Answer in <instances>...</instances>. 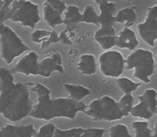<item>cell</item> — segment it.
Masks as SVG:
<instances>
[{"instance_id": "ffe728a7", "label": "cell", "mask_w": 157, "mask_h": 137, "mask_svg": "<svg viewBox=\"0 0 157 137\" xmlns=\"http://www.w3.org/2000/svg\"><path fill=\"white\" fill-rule=\"evenodd\" d=\"M148 121H133L131 124L134 131V137H156V126L154 128H149Z\"/></svg>"}, {"instance_id": "30bf717a", "label": "cell", "mask_w": 157, "mask_h": 137, "mask_svg": "<svg viewBox=\"0 0 157 137\" xmlns=\"http://www.w3.org/2000/svg\"><path fill=\"white\" fill-rule=\"evenodd\" d=\"M66 3L62 0H46L43 4V18L49 27L55 29L63 24L62 15L65 11Z\"/></svg>"}, {"instance_id": "ba28073f", "label": "cell", "mask_w": 157, "mask_h": 137, "mask_svg": "<svg viewBox=\"0 0 157 137\" xmlns=\"http://www.w3.org/2000/svg\"><path fill=\"white\" fill-rule=\"evenodd\" d=\"M139 103L133 106L130 115L133 117L151 120L157 112V92L152 88L144 90V93L137 97Z\"/></svg>"}, {"instance_id": "f1b7e54d", "label": "cell", "mask_w": 157, "mask_h": 137, "mask_svg": "<svg viewBox=\"0 0 157 137\" xmlns=\"http://www.w3.org/2000/svg\"><path fill=\"white\" fill-rule=\"evenodd\" d=\"M98 21V25H101V26H113V25L116 22L113 14L107 12H100Z\"/></svg>"}, {"instance_id": "cb8c5ba5", "label": "cell", "mask_w": 157, "mask_h": 137, "mask_svg": "<svg viewBox=\"0 0 157 137\" xmlns=\"http://www.w3.org/2000/svg\"><path fill=\"white\" fill-rule=\"evenodd\" d=\"M98 15L94 6L91 5H87L83 12V14H81V22L98 25Z\"/></svg>"}, {"instance_id": "ac0fdd59", "label": "cell", "mask_w": 157, "mask_h": 137, "mask_svg": "<svg viewBox=\"0 0 157 137\" xmlns=\"http://www.w3.org/2000/svg\"><path fill=\"white\" fill-rule=\"evenodd\" d=\"M115 21L124 25L125 27H131L137 20V14L135 8L127 7L118 11L116 16H114Z\"/></svg>"}, {"instance_id": "d4e9b609", "label": "cell", "mask_w": 157, "mask_h": 137, "mask_svg": "<svg viewBox=\"0 0 157 137\" xmlns=\"http://www.w3.org/2000/svg\"><path fill=\"white\" fill-rule=\"evenodd\" d=\"M109 137H133L130 133L128 127L125 124H117L110 127Z\"/></svg>"}, {"instance_id": "4316f807", "label": "cell", "mask_w": 157, "mask_h": 137, "mask_svg": "<svg viewBox=\"0 0 157 137\" xmlns=\"http://www.w3.org/2000/svg\"><path fill=\"white\" fill-rule=\"evenodd\" d=\"M76 39V35L75 32L71 29H66L61 31L58 35V42L64 45H70L75 43Z\"/></svg>"}, {"instance_id": "603a6c76", "label": "cell", "mask_w": 157, "mask_h": 137, "mask_svg": "<svg viewBox=\"0 0 157 137\" xmlns=\"http://www.w3.org/2000/svg\"><path fill=\"white\" fill-rule=\"evenodd\" d=\"M134 97L132 93H124V96L121 97L118 102V106L122 111L124 117H127L130 116V110L133 107Z\"/></svg>"}, {"instance_id": "52a82bcc", "label": "cell", "mask_w": 157, "mask_h": 137, "mask_svg": "<svg viewBox=\"0 0 157 137\" xmlns=\"http://www.w3.org/2000/svg\"><path fill=\"white\" fill-rule=\"evenodd\" d=\"M125 59L121 52L107 50L101 54L98 64L101 73L107 78H119L124 71Z\"/></svg>"}, {"instance_id": "8fae6325", "label": "cell", "mask_w": 157, "mask_h": 137, "mask_svg": "<svg viewBox=\"0 0 157 137\" xmlns=\"http://www.w3.org/2000/svg\"><path fill=\"white\" fill-rule=\"evenodd\" d=\"M54 71L64 74V70L62 64V57L58 52L49 54L38 62V75L43 78H49Z\"/></svg>"}, {"instance_id": "9a60e30c", "label": "cell", "mask_w": 157, "mask_h": 137, "mask_svg": "<svg viewBox=\"0 0 157 137\" xmlns=\"http://www.w3.org/2000/svg\"><path fill=\"white\" fill-rule=\"evenodd\" d=\"M30 37L32 42L41 44V48L43 51L51 44H56L58 42V34L55 30L36 29L31 33Z\"/></svg>"}, {"instance_id": "1f68e13d", "label": "cell", "mask_w": 157, "mask_h": 137, "mask_svg": "<svg viewBox=\"0 0 157 137\" xmlns=\"http://www.w3.org/2000/svg\"><path fill=\"white\" fill-rule=\"evenodd\" d=\"M94 1L95 2L97 3V4L99 5L100 3L103 2H105V1H108V0H94Z\"/></svg>"}, {"instance_id": "3957f363", "label": "cell", "mask_w": 157, "mask_h": 137, "mask_svg": "<svg viewBox=\"0 0 157 137\" xmlns=\"http://www.w3.org/2000/svg\"><path fill=\"white\" fill-rule=\"evenodd\" d=\"M155 58L153 52L144 48L133 51L124 63V70H134L133 77L145 84L151 82L150 77L155 71Z\"/></svg>"}, {"instance_id": "4dcf8cb0", "label": "cell", "mask_w": 157, "mask_h": 137, "mask_svg": "<svg viewBox=\"0 0 157 137\" xmlns=\"http://www.w3.org/2000/svg\"><path fill=\"white\" fill-rule=\"evenodd\" d=\"M117 9V4L113 2L105 1L99 4L100 12H107L113 14Z\"/></svg>"}, {"instance_id": "44dd1931", "label": "cell", "mask_w": 157, "mask_h": 137, "mask_svg": "<svg viewBox=\"0 0 157 137\" xmlns=\"http://www.w3.org/2000/svg\"><path fill=\"white\" fill-rule=\"evenodd\" d=\"M62 20L63 24L67 26L81 22V13L79 8L76 6H69L66 8Z\"/></svg>"}, {"instance_id": "f546056e", "label": "cell", "mask_w": 157, "mask_h": 137, "mask_svg": "<svg viewBox=\"0 0 157 137\" xmlns=\"http://www.w3.org/2000/svg\"><path fill=\"white\" fill-rule=\"evenodd\" d=\"M55 125L53 123L44 124L38 130V133H35V137H52L55 129Z\"/></svg>"}, {"instance_id": "8992f818", "label": "cell", "mask_w": 157, "mask_h": 137, "mask_svg": "<svg viewBox=\"0 0 157 137\" xmlns=\"http://www.w3.org/2000/svg\"><path fill=\"white\" fill-rule=\"evenodd\" d=\"M9 20L35 29L41 20L38 6L30 0H13Z\"/></svg>"}, {"instance_id": "83f0119b", "label": "cell", "mask_w": 157, "mask_h": 137, "mask_svg": "<svg viewBox=\"0 0 157 137\" xmlns=\"http://www.w3.org/2000/svg\"><path fill=\"white\" fill-rule=\"evenodd\" d=\"M13 0H0V23L9 20Z\"/></svg>"}, {"instance_id": "5b68a950", "label": "cell", "mask_w": 157, "mask_h": 137, "mask_svg": "<svg viewBox=\"0 0 157 137\" xmlns=\"http://www.w3.org/2000/svg\"><path fill=\"white\" fill-rule=\"evenodd\" d=\"M29 49V46L12 28L4 23H0V53L6 64H12L15 58Z\"/></svg>"}, {"instance_id": "e0dca14e", "label": "cell", "mask_w": 157, "mask_h": 137, "mask_svg": "<svg viewBox=\"0 0 157 137\" xmlns=\"http://www.w3.org/2000/svg\"><path fill=\"white\" fill-rule=\"evenodd\" d=\"M96 58L94 55L85 54L80 56L79 61L77 64V69L82 74L94 75L97 72Z\"/></svg>"}, {"instance_id": "484cf974", "label": "cell", "mask_w": 157, "mask_h": 137, "mask_svg": "<svg viewBox=\"0 0 157 137\" xmlns=\"http://www.w3.org/2000/svg\"><path fill=\"white\" fill-rule=\"evenodd\" d=\"M84 130L83 128H72L62 130L55 127L52 137H80Z\"/></svg>"}, {"instance_id": "9c48e42d", "label": "cell", "mask_w": 157, "mask_h": 137, "mask_svg": "<svg viewBox=\"0 0 157 137\" xmlns=\"http://www.w3.org/2000/svg\"><path fill=\"white\" fill-rule=\"evenodd\" d=\"M138 34L141 39L150 47H155L157 38V6L149 8L145 21L137 26Z\"/></svg>"}, {"instance_id": "7a4b0ae2", "label": "cell", "mask_w": 157, "mask_h": 137, "mask_svg": "<svg viewBox=\"0 0 157 137\" xmlns=\"http://www.w3.org/2000/svg\"><path fill=\"white\" fill-rule=\"evenodd\" d=\"M31 86L30 91L38 95V102L32 105L29 116L38 120L49 121L55 118H67L73 120L78 112H84L87 104L70 97L51 99V90L41 83H28Z\"/></svg>"}, {"instance_id": "5bb4252c", "label": "cell", "mask_w": 157, "mask_h": 137, "mask_svg": "<svg viewBox=\"0 0 157 137\" xmlns=\"http://www.w3.org/2000/svg\"><path fill=\"white\" fill-rule=\"evenodd\" d=\"M36 133L32 124L26 125L6 124L0 130V137H32Z\"/></svg>"}, {"instance_id": "277c9868", "label": "cell", "mask_w": 157, "mask_h": 137, "mask_svg": "<svg viewBox=\"0 0 157 137\" xmlns=\"http://www.w3.org/2000/svg\"><path fill=\"white\" fill-rule=\"evenodd\" d=\"M84 113L92 119V121H113L121 120L124 118L122 111L113 98L104 96L98 99L93 100L87 105Z\"/></svg>"}, {"instance_id": "2e32d148", "label": "cell", "mask_w": 157, "mask_h": 137, "mask_svg": "<svg viewBox=\"0 0 157 137\" xmlns=\"http://www.w3.org/2000/svg\"><path fill=\"white\" fill-rule=\"evenodd\" d=\"M140 42L134 31L128 27H124L117 35L116 46L119 48H126L133 51L138 47Z\"/></svg>"}, {"instance_id": "7402d4cb", "label": "cell", "mask_w": 157, "mask_h": 137, "mask_svg": "<svg viewBox=\"0 0 157 137\" xmlns=\"http://www.w3.org/2000/svg\"><path fill=\"white\" fill-rule=\"evenodd\" d=\"M115 83L124 93H132L141 86L140 83L134 82L127 77L117 78Z\"/></svg>"}, {"instance_id": "d6986e66", "label": "cell", "mask_w": 157, "mask_h": 137, "mask_svg": "<svg viewBox=\"0 0 157 137\" xmlns=\"http://www.w3.org/2000/svg\"><path fill=\"white\" fill-rule=\"evenodd\" d=\"M64 89L68 93V97L78 101H81L84 97L89 96L91 93L90 89L82 85L64 84Z\"/></svg>"}, {"instance_id": "6da1fadb", "label": "cell", "mask_w": 157, "mask_h": 137, "mask_svg": "<svg viewBox=\"0 0 157 137\" xmlns=\"http://www.w3.org/2000/svg\"><path fill=\"white\" fill-rule=\"evenodd\" d=\"M14 81L11 70L0 67V114L5 119L16 123L29 116L33 104L26 84Z\"/></svg>"}, {"instance_id": "7c38bea8", "label": "cell", "mask_w": 157, "mask_h": 137, "mask_svg": "<svg viewBox=\"0 0 157 137\" xmlns=\"http://www.w3.org/2000/svg\"><path fill=\"white\" fill-rule=\"evenodd\" d=\"M38 56L35 51H30L24 55L11 69L12 74L20 73L25 76H37L38 71Z\"/></svg>"}, {"instance_id": "4fadbf2b", "label": "cell", "mask_w": 157, "mask_h": 137, "mask_svg": "<svg viewBox=\"0 0 157 137\" xmlns=\"http://www.w3.org/2000/svg\"><path fill=\"white\" fill-rule=\"evenodd\" d=\"M94 38L104 50H110L116 46V30L113 26H101L94 32Z\"/></svg>"}]
</instances>
